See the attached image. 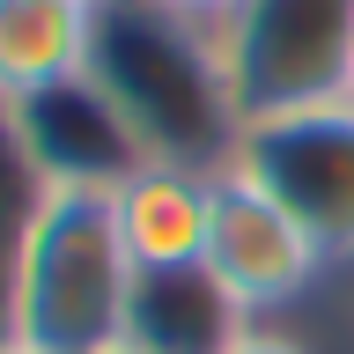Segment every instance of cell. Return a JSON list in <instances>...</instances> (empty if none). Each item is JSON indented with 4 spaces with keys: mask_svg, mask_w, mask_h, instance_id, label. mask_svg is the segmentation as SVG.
Masks as SVG:
<instances>
[{
    "mask_svg": "<svg viewBox=\"0 0 354 354\" xmlns=\"http://www.w3.org/2000/svg\"><path fill=\"white\" fill-rule=\"evenodd\" d=\"M8 111H15V133H22V148H30L44 185H96V192H111L118 177H133L148 162V148L133 140L118 104L88 74L44 88L30 104H8Z\"/></svg>",
    "mask_w": 354,
    "mask_h": 354,
    "instance_id": "6",
    "label": "cell"
},
{
    "mask_svg": "<svg viewBox=\"0 0 354 354\" xmlns=\"http://www.w3.org/2000/svg\"><path fill=\"white\" fill-rule=\"evenodd\" d=\"M170 8H185V15H199V22H221L236 0H170Z\"/></svg>",
    "mask_w": 354,
    "mask_h": 354,
    "instance_id": "12",
    "label": "cell"
},
{
    "mask_svg": "<svg viewBox=\"0 0 354 354\" xmlns=\"http://www.w3.org/2000/svg\"><path fill=\"white\" fill-rule=\"evenodd\" d=\"M37 199H44V177L15 133V111L0 104V339H15V266H22V236H30Z\"/></svg>",
    "mask_w": 354,
    "mask_h": 354,
    "instance_id": "10",
    "label": "cell"
},
{
    "mask_svg": "<svg viewBox=\"0 0 354 354\" xmlns=\"http://www.w3.org/2000/svg\"><path fill=\"white\" fill-rule=\"evenodd\" d=\"M251 325H259V317L221 288V273L207 259L133 266V295H126L118 347L126 354H229Z\"/></svg>",
    "mask_w": 354,
    "mask_h": 354,
    "instance_id": "7",
    "label": "cell"
},
{
    "mask_svg": "<svg viewBox=\"0 0 354 354\" xmlns=\"http://www.w3.org/2000/svg\"><path fill=\"white\" fill-rule=\"evenodd\" d=\"M347 96H354V88H347Z\"/></svg>",
    "mask_w": 354,
    "mask_h": 354,
    "instance_id": "15",
    "label": "cell"
},
{
    "mask_svg": "<svg viewBox=\"0 0 354 354\" xmlns=\"http://www.w3.org/2000/svg\"><path fill=\"white\" fill-rule=\"evenodd\" d=\"M104 354H126V347H104Z\"/></svg>",
    "mask_w": 354,
    "mask_h": 354,
    "instance_id": "14",
    "label": "cell"
},
{
    "mask_svg": "<svg viewBox=\"0 0 354 354\" xmlns=\"http://www.w3.org/2000/svg\"><path fill=\"white\" fill-rule=\"evenodd\" d=\"M207 266L221 273V288H229L251 317H266V310L303 303L310 281H317L332 259L317 251V236L288 214L281 199H266L251 177L221 170L214 177V221H207Z\"/></svg>",
    "mask_w": 354,
    "mask_h": 354,
    "instance_id": "5",
    "label": "cell"
},
{
    "mask_svg": "<svg viewBox=\"0 0 354 354\" xmlns=\"http://www.w3.org/2000/svg\"><path fill=\"white\" fill-rule=\"evenodd\" d=\"M88 82L118 104V118L155 162L229 170L243 140V111L221 74L214 22L185 15L170 0H96Z\"/></svg>",
    "mask_w": 354,
    "mask_h": 354,
    "instance_id": "1",
    "label": "cell"
},
{
    "mask_svg": "<svg viewBox=\"0 0 354 354\" xmlns=\"http://www.w3.org/2000/svg\"><path fill=\"white\" fill-rule=\"evenodd\" d=\"M214 177H221V170L155 162V155H148L133 177L111 185V214H118V236H126L133 266H185V259H207Z\"/></svg>",
    "mask_w": 354,
    "mask_h": 354,
    "instance_id": "8",
    "label": "cell"
},
{
    "mask_svg": "<svg viewBox=\"0 0 354 354\" xmlns=\"http://www.w3.org/2000/svg\"><path fill=\"white\" fill-rule=\"evenodd\" d=\"M88 30L96 0H0V104H30L88 74Z\"/></svg>",
    "mask_w": 354,
    "mask_h": 354,
    "instance_id": "9",
    "label": "cell"
},
{
    "mask_svg": "<svg viewBox=\"0 0 354 354\" xmlns=\"http://www.w3.org/2000/svg\"><path fill=\"white\" fill-rule=\"evenodd\" d=\"M133 295V251L111 192L44 185L15 266V347L22 354H104L118 347Z\"/></svg>",
    "mask_w": 354,
    "mask_h": 354,
    "instance_id": "2",
    "label": "cell"
},
{
    "mask_svg": "<svg viewBox=\"0 0 354 354\" xmlns=\"http://www.w3.org/2000/svg\"><path fill=\"white\" fill-rule=\"evenodd\" d=\"M229 170L281 199L332 266H354V96L243 126Z\"/></svg>",
    "mask_w": 354,
    "mask_h": 354,
    "instance_id": "4",
    "label": "cell"
},
{
    "mask_svg": "<svg viewBox=\"0 0 354 354\" xmlns=\"http://www.w3.org/2000/svg\"><path fill=\"white\" fill-rule=\"evenodd\" d=\"M0 354H22V347H15V339H0Z\"/></svg>",
    "mask_w": 354,
    "mask_h": 354,
    "instance_id": "13",
    "label": "cell"
},
{
    "mask_svg": "<svg viewBox=\"0 0 354 354\" xmlns=\"http://www.w3.org/2000/svg\"><path fill=\"white\" fill-rule=\"evenodd\" d=\"M214 44L243 126L354 88V0H236L214 22Z\"/></svg>",
    "mask_w": 354,
    "mask_h": 354,
    "instance_id": "3",
    "label": "cell"
},
{
    "mask_svg": "<svg viewBox=\"0 0 354 354\" xmlns=\"http://www.w3.org/2000/svg\"><path fill=\"white\" fill-rule=\"evenodd\" d=\"M229 354H310V347H303V339H295V332L251 325V332H243V339H236V347H229Z\"/></svg>",
    "mask_w": 354,
    "mask_h": 354,
    "instance_id": "11",
    "label": "cell"
}]
</instances>
